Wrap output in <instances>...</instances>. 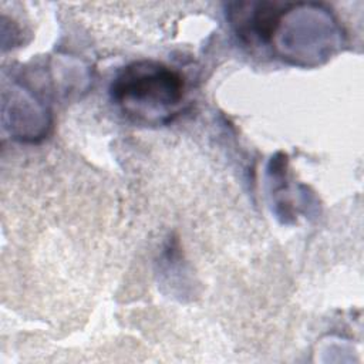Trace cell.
Returning a JSON list of instances; mask_svg holds the SVG:
<instances>
[{"label":"cell","instance_id":"obj_1","mask_svg":"<svg viewBox=\"0 0 364 364\" xmlns=\"http://www.w3.org/2000/svg\"><path fill=\"white\" fill-rule=\"evenodd\" d=\"M109 92L128 119L158 125L169 122L179 112L185 81L176 70L162 63L139 60L117 74Z\"/></svg>","mask_w":364,"mask_h":364},{"label":"cell","instance_id":"obj_2","mask_svg":"<svg viewBox=\"0 0 364 364\" xmlns=\"http://www.w3.org/2000/svg\"><path fill=\"white\" fill-rule=\"evenodd\" d=\"M340 44L341 28L323 4L282 3L267 46L291 64L316 65Z\"/></svg>","mask_w":364,"mask_h":364}]
</instances>
